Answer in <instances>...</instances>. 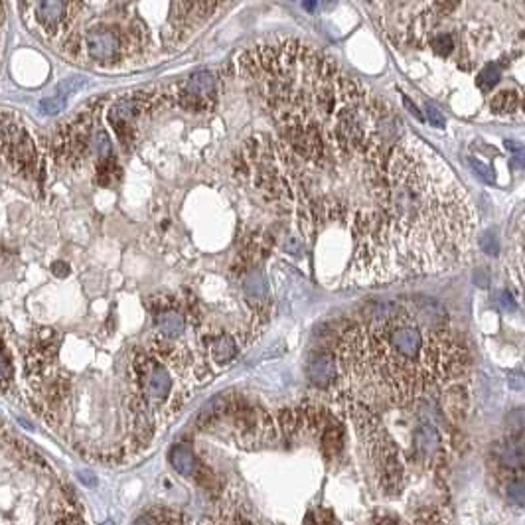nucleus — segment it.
Masks as SVG:
<instances>
[{
  "instance_id": "f257e3e1",
  "label": "nucleus",
  "mask_w": 525,
  "mask_h": 525,
  "mask_svg": "<svg viewBox=\"0 0 525 525\" xmlns=\"http://www.w3.org/2000/svg\"><path fill=\"white\" fill-rule=\"evenodd\" d=\"M334 359L347 401L372 411L439 401L452 421L466 414L468 347L430 298L375 308L340 336Z\"/></svg>"
},
{
  "instance_id": "f03ea898",
  "label": "nucleus",
  "mask_w": 525,
  "mask_h": 525,
  "mask_svg": "<svg viewBox=\"0 0 525 525\" xmlns=\"http://www.w3.org/2000/svg\"><path fill=\"white\" fill-rule=\"evenodd\" d=\"M474 231V206L455 172L425 142L401 138L387 156L385 193L354 241L347 276L383 285L448 271Z\"/></svg>"
},
{
  "instance_id": "7ed1b4c3",
  "label": "nucleus",
  "mask_w": 525,
  "mask_h": 525,
  "mask_svg": "<svg viewBox=\"0 0 525 525\" xmlns=\"http://www.w3.org/2000/svg\"><path fill=\"white\" fill-rule=\"evenodd\" d=\"M347 403L352 407V417L356 419L359 437L368 448L377 482L381 484V490L389 496L397 494L403 486V460L397 444L372 409L354 401Z\"/></svg>"
},
{
  "instance_id": "20e7f679",
  "label": "nucleus",
  "mask_w": 525,
  "mask_h": 525,
  "mask_svg": "<svg viewBox=\"0 0 525 525\" xmlns=\"http://www.w3.org/2000/svg\"><path fill=\"white\" fill-rule=\"evenodd\" d=\"M97 107L99 105L95 103L87 109H83L71 121L57 128L54 142H52V154H54L57 164H82L87 152L91 151V140H93V133H95Z\"/></svg>"
},
{
  "instance_id": "39448f33",
  "label": "nucleus",
  "mask_w": 525,
  "mask_h": 525,
  "mask_svg": "<svg viewBox=\"0 0 525 525\" xmlns=\"http://www.w3.org/2000/svg\"><path fill=\"white\" fill-rule=\"evenodd\" d=\"M0 156L24 178H32L41 164L36 142L26 128L6 113H0Z\"/></svg>"
},
{
  "instance_id": "423d86ee",
  "label": "nucleus",
  "mask_w": 525,
  "mask_h": 525,
  "mask_svg": "<svg viewBox=\"0 0 525 525\" xmlns=\"http://www.w3.org/2000/svg\"><path fill=\"white\" fill-rule=\"evenodd\" d=\"M152 103H154V95L149 91H137V93L121 97L119 101L113 103V107L109 109V123L123 144H128L133 140V124L138 117H142L151 109Z\"/></svg>"
},
{
  "instance_id": "0eeeda50",
  "label": "nucleus",
  "mask_w": 525,
  "mask_h": 525,
  "mask_svg": "<svg viewBox=\"0 0 525 525\" xmlns=\"http://www.w3.org/2000/svg\"><path fill=\"white\" fill-rule=\"evenodd\" d=\"M73 8L75 0H32L34 22L48 38H55L68 30Z\"/></svg>"
},
{
  "instance_id": "6e6552de",
  "label": "nucleus",
  "mask_w": 525,
  "mask_h": 525,
  "mask_svg": "<svg viewBox=\"0 0 525 525\" xmlns=\"http://www.w3.org/2000/svg\"><path fill=\"white\" fill-rule=\"evenodd\" d=\"M85 52L95 64L111 66L123 59L126 44L115 28H93L85 34Z\"/></svg>"
},
{
  "instance_id": "1a4fd4ad",
  "label": "nucleus",
  "mask_w": 525,
  "mask_h": 525,
  "mask_svg": "<svg viewBox=\"0 0 525 525\" xmlns=\"http://www.w3.org/2000/svg\"><path fill=\"white\" fill-rule=\"evenodd\" d=\"M216 85V75L211 71H195L178 87L176 101L188 111H207L213 105Z\"/></svg>"
},
{
  "instance_id": "9d476101",
  "label": "nucleus",
  "mask_w": 525,
  "mask_h": 525,
  "mask_svg": "<svg viewBox=\"0 0 525 525\" xmlns=\"http://www.w3.org/2000/svg\"><path fill=\"white\" fill-rule=\"evenodd\" d=\"M149 304L156 334L168 340H180L186 330V314L178 300L174 296H154Z\"/></svg>"
},
{
  "instance_id": "9b49d317",
  "label": "nucleus",
  "mask_w": 525,
  "mask_h": 525,
  "mask_svg": "<svg viewBox=\"0 0 525 525\" xmlns=\"http://www.w3.org/2000/svg\"><path fill=\"white\" fill-rule=\"evenodd\" d=\"M308 379L318 387H328L336 385V377H338V372H336V359L332 354H316L312 356L310 361H308Z\"/></svg>"
},
{
  "instance_id": "f8f14e48",
  "label": "nucleus",
  "mask_w": 525,
  "mask_h": 525,
  "mask_svg": "<svg viewBox=\"0 0 525 525\" xmlns=\"http://www.w3.org/2000/svg\"><path fill=\"white\" fill-rule=\"evenodd\" d=\"M414 448H417L419 456H423V458H432V456L439 452V448H441V435H439V430H437L435 425L425 423V425H421V427L417 428V432H414Z\"/></svg>"
},
{
  "instance_id": "ddd939ff",
  "label": "nucleus",
  "mask_w": 525,
  "mask_h": 525,
  "mask_svg": "<svg viewBox=\"0 0 525 525\" xmlns=\"http://www.w3.org/2000/svg\"><path fill=\"white\" fill-rule=\"evenodd\" d=\"M207 352L213 361H218L220 365H225L237 356L235 338H231L229 334H218L213 338H207Z\"/></svg>"
},
{
  "instance_id": "4468645a",
  "label": "nucleus",
  "mask_w": 525,
  "mask_h": 525,
  "mask_svg": "<svg viewBox=\"0 0 525 525\" xmlns=\"http://www.w3.org/2000/svg\"><path fill=\"white\" fill-rule=\"evenodd\" d=\"M168 460H170L172 468L182 476H193L195 470H198L195 455H193V450L188 444H174L170 455H168Z\"/></svg>"
},
{
  "instance_id": "2eb2a0df",
  "label": "nucleus",
  "mask_w": 525,
  "mask_h": 525,
  "mask_svg": "<svg viewBox=\"0 0 525 525\" xmlns=\"http://www.w3.org/2000/svg\"><path fill=\"white\" fill-rule=\"evenodd\" d=\"M490 107L496 115H511V113L522 109V93L513 91V89H504L494 95Z\"/></svg>"
},
{
  "instance_id": "dca6fc26",
  "label": "nucleus",
  "mask_w": 525,
  "mask_h": 525,
  "mask_svg": "<svg viewBox=\"0 0 525 525\" xmlns=\"http://www.w3.org/2000/svg\"><path fill=\"white\" fill-rule=\"evenodd\" d=\"M12 359H10V354H8L6 345H4L2 338H0V389H8V387L12 385Z\"/></svg>"
},
{
  "instance_id": "f3484780",
  "label": "nucleus",
  "mask_w": 525,
  "mask_h": 525,
  "mask_svg": "<svg viewBox=\"0 0 525 525\" xmlns=\"http://www.w3.org/2000/svg\"><path fill=\"white\" fill-rule=\"evenodd\" d=\"M499 77H502V69L496 64H488V66H484V69L480 71V75H478V87L482 89V91H490V89H494L499 82Z\"/></svg>"
},
{
  "instance_id": "a211bd4d",
  "label": "nucleus",
  "mask_w": 525,
  "mask_h": 525,
  "mask_svg": "<svg viewBox=\"0 0 525 525\" xmlns=\"http://www.w3.org/2000/svg\"><path fill=\"white\" fill-rule=\"evenodd\" d=\"M245 289H247L249 296H255V298H261L265 296V290H267V285H265V278H262L259 273H253L245 278Z\"/></svg>"
},
{
  "instance_id": "6ab92c4d",
  "label": "nucleus",
  "mask_w": 525,
  "mask_h": 525,
  "mask_svg": "<svg viewBox=\"0 0 525 525\" xmlns=\"http://www.w3.org/2000/svg\"><path fill=\"white\" fill-rule=\"evenodd\" d=\"M430 46H432L435 54L448 55L452 52V48H455V41H452V38H450L448 34H439V36L432 38Z\"/></svg>"
},
{
  "instance_id": "aec40b11",
  "label": "nucleus",
  "mask_w": 525,
  "mask_h": 525,
  "mask_svg": "<svg viewBox=\"0 0 525 525\" xmlns=\"http://www.w3.org/2000/svg\"><path fill=\"white\" fill-rule=\"evenodd\" d=\"M64 107H66V95H61V93L55 97H50V99H44L40 103V111L46 113V115H55Z\"/></svg>"
},
{
  "instance_id": "412c9836",
  "label": "nucleus",
  "mask_w": 525,
  "mask_h": 525,
  "mask_svg": "<svg viewBox=\"0 0 525 525\" xmlns=\"http://www.w3.org/2000/svg\"><path fill=\"white\" fill-rule=\"evenodd\" d=\"M468 162H470V166H472V168H474V170H476V174H478V176H480V178L486 180V182H488V184H494V182H496V174H494V172H492V170H490V168H488V166L484 164V162H480V160H478V158H474V156H470V158H468Z\"/></svg>"
},
{
  "instance_id": "4be33fe9",
  "label": "nucleus",
  "mask_w": 525,
  "mask_h": 525,
  "mask_svg": "<svg viewBox=\"0 0 525 525\" xmlns=\"http://www.w3.org/2000/svg\"><path fill=\"white\" fill-rule=\"evenodd\" d=\"M480 247L488 253V255H496L497 253V243H496V237L492 231H488V233L482 235V241H480Z\"/></svg>"
},
{
  "instance_id": "5701e85b",
  "label": "nucleus",
  "mask_w": 525,
  "mask_h": 525,
  "mask_svg": "<svg viewBox=\"0 0 525 525\" xmlns=\"http://www.w3.org/2000/svg\"><path fill=\"white\" fill-rule=\"evenodd\" d=\"M510 496L522 506L524 504V496H525V486H524V480H513V482L510 484Z\"/></svg>"
},
{
  "instance_id": "b1692460",
  "label": "nucleus",
  "mask_w": 525,
  "mask_h": 525,
  "mask_svg": "<svg viewBox=\"0 0 525 525\" xmlns=\"http://www.w3.org/2000/svg\"><path fill=\"white\" fill-rule=\"evenodd\" d=\"M427 117H428V123L432 124V126H439L442 128L444 126V117H442L441 113L437 107H432V105H427Z\"/></svg>"
},
{
  "instance_id": "393cba45",
  "label": "nucleus",
  "mask_w": 525,
  "mask_h": 525,
  "mask_svg": "<svg viewBox=\"0 0 525 525\" xmlns=\"http://www.w3.org/2000/svg\"><path fill=\"white\" fill-rule=\"evenodd\" d=\"M497 300L502 303V306H504L506 310H513V306H515V303H513V296H511L510 292H506V290L497 292Z\"/></svg>"
},
{
  "instance_id": "a878e982",
  "label": "nucleus",
  "mask_w": 525,
  "mask_h": 525,
  "mask_svg": "<svg viewBox=\"0 0 525 525\" xmlns=\"http://www.w3.org/2000/svg\"><path fill=\"white\" fill-rule=\"evenodd\" d=\"M52 273L55 276H68L69 275V267L64 261H55L52 265Z\"/></svg>"
},
{
  "instance_id": "bb28decb",
  "label": "nucleus",
  "mask_w": 525,
  "mask_h": 525,
  "mask_svg": "<svg viewBox=\"0 0 525 525\" xmlns=\"http://www.w3.org/2000/svg\"><path fill=\"white\" fill-rule=\"evenodd\" d=\"M77 476L82 478L83 484H87V486H95V476H93V474H89V472H77Z\"/></svg>"
},
{
  "instance_id": "cd10ccee",
  "label": "nucleus",
  "mask_w": 525,
  "mask_h": 525,
  "mask_svg": "<svg viewBox=\"0 0 525 525\" xmlns=\"http://www.w3.org/2000/svg\"><path fill=\"white\" fill-rule=\"evenodd\" d=\"M405 105H407V109L411 111V113H413V115H414V117H417V119H423V115H421V111L417 109V107H414L413 103H411V101H409V99H407V97H405Z\"/></svg>"
},
{
  "instance_id": "c85d7f7f",
  "label": "nucleus",
  "mask_w": 525,
  "mask_h": 525,
  "mask_svg": "<svg viewBox=\"0 0 525 525\" xmlns=\"http://www.w3.org/2000/svg\"><path fill=\"white\" fill-rule=\"evenodd\" d=\"M316 4H318V0H303L304 10H308V12H312V10L316 8Z\"/></svg>"
},
{
  "instance_id": "c756f323",
  "label": "nucleus",
  "mask_w": 525,
  "mask_h": 525,
  "mask_svg": "<svg viewBox=\"0 0 525 525\" xmlns=\"http://www.w3.org/2000/svg\"><path fill=\"white\" fill-rule=\"evenodd\" d=\"M0 18H2V0H0Z\"/></svg>"
},
{
  "instance_id": "7c9ffc66",
  "label": "nucleus",
  "mask_w": 525,
  "mask_h": 525,
  "mask_svg": "<svg viewBox=\"0 0 525 525\" xmlns=\"http://www.w3.org/2000/svg\"><path fill=\"white\" fill-rule=\"evenodd\" d=\"M326 2H334V0H326Z\"/></svg>"
}]
</instances>
